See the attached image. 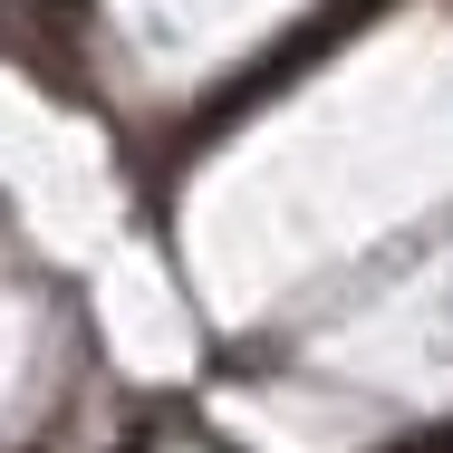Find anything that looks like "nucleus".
<instances>
[]
</instances>
